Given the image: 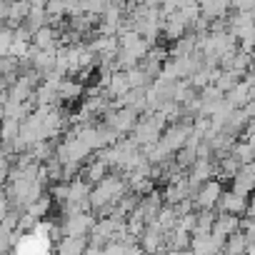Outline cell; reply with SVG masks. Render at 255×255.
I'll list each match as a JSON object with an SVG mask.
<instances>
[{"label": "cell", "mask_w": 255, "mask_h": 255, "mask_svg": "<svg viewBox=\"0 0 255 255\" xmlns=\"http://www.w3.org/2000/svg\"><path fill=\"white\" fill-rule=\"evenodd\" d=\"M130 190L128 188V180L123 175H115V173H108L105 178H100L95 183V188H90V210H98L100 218L103 215H110L115 203Z\"/></svg>", "instance_id": "1"}, {"label": "cell", "mask_w": 255, "mask_h": 255, "mask_svg": "<svg viewBox=\"0 0 255 255\" xmlns=\"http://www.w3.org/2000/svg\"><path fill=\"white\" fill-rule=\"evenodd\" d=\"M165 125H168V120H165V115L160 110H145V115L135 120L133 130H130V138H133V143L138 148L148 145V143H155L160 138Z\"/></svg>", "instance_id": "2"}, {"label": "cell", "mask_w": 255, "mask_h": 255, "mask_svg": "<svg viewBox=\"0 0 255 255\" xmlns=\"http://www.w3.org/2000/svg\"><path fill=\"white\" fill-rule=\"evenodd\" d=\"M103 115H105V125L113 128L118 135L130 133L133 125H135V120H138V113H135L133 108H128V105H123V108H108Z\"/></svg>", "instance_id": "3"}, {"label": "cell", "mask_w": 255, "mask_h": 255, "mask_svg": "<svg viewBox=\"0 0 255 255\" xmlns=\"http://www.w3.org/2000/svg\"><path fill=\"white\" fill-rule=\"evenodd\" d=\"M93 225H95V215H90V210H73V213H63L60 233L63 235H88Z\"/></svg>", "instance_id": "4"}, {"label": "cell", "mask_w": 255, "mask_h": 255, "mask_svg": "<svg viewBox=\"0 0 255 255\" xmlns=\"http://www.w3.org/2000/svg\"><path fill=\"white\" fill-rule=\"evenodd\" d=\"M220 190H223L220 180H213V178L203 180V183L198 185V190L193 193V205H195V210H203V208H213V210H215V200H218Z\"/></svg>", "instance_id": "5"}, {"label": "cell", "mask_w": 255, "mask_h": 255, "mask_svg": "<svg viewBox=\"0 0 255 255\" xmlns=\"http://www.w3.org/2000/svg\"><path fill=\"white\" fill-rule=\"evenodd\" d=\"M248 203H250L248 195H240V193H233V190H220V195L215 200V208H218V213H235V215H240Z\"/></svg>", "instance_id": "6"}, {"label": "cell", "mask_w": 255, "mask_h": 255, "mask_svg": "<svg viewBox=\"0 0 255 255\" xmlns=\"http://www.w3.org/2000/svg\"><path fill=\"white\" fill-rule=\"evenodd\" d=\"M230 183H233V193H240V195H250L253 193V185H255V168H253V163H245V165H240L238 168V173L230 178Z\"/></svg>", "instance_id": "7"}, {"label": "cell", "mask_w": 255, "mask_h": 255, "mask_svg": "<svg viewBox=\"0 0 255 255\" xmlns=\"http://www.w3.org/2000/svg\"><path fill=\"white\" fill-rule=\"evenodd\" d=\"M238 228H240V215H235V213H218L215 220H213L210 233L225 240V238H228L230 233H235Z\"/></svg>", "instance_id": "8"}, {"label": "cell", "mask_w": 255, "mask_h": 255, "mask_svg": "<svg viewBox=\"0 0 255 255\" xmlns=\"http://www.w3.org/2000/svg\"><path fill=\"white\" fill-rule=\"evenodd\" d=\"M88 248V235H60L55 243V250L63 255H80Z\"/></svg>", "instance_id": "9"}, {"label": "cell", "mask_w": 255, "mask_h": 255, "mask_svg": "<svg viewBox=\"0 0 255 255\" xmlns=\"http://www.w3.org/2000/svg\"><path fill=\"white\" fill-rule=\"evenodd\" d=\"M88 48L95 53V58L115 55V53H118V35H103V33H95V38L88 40Z\"/></svg>", "instance_id": "10"}, {"label": "cell", "mask_w": 255, "mask_h": 255, "mask_svg": "<svg viewBox=\"0 0 255 255\" xmlns=\"http://www.w3.org/2000/svg\"><path fill=\"white\" fill-rule=\"evenodd\" d=\"M30 43L38 48V50H50V48H58V30L53 25H43L33 33Z\"/></svg>", "instance_id": "11"}, {"label": "cell", "mask_w": 255, "mask_h": 255, "mask_svg": "<svg viewBox=\"0 0 255 255\" xmlns=\"http://www.w3.org/2000/svg\"><path fill=\"white\" fill-rule=\"evenodd\" d=\"M83 93H85V85H83L80 80H73V78H60V83H58V98H60V100L73 103V100H78Z\"/></svg>", "instance_id": "12"}, {"label": "cell", "mask_w": 255, "mask_h": 255, "mask_svg": "<svg viewBox=\"0 0 255 255\" xmlns=\"http://www.w3.org/2000/svg\"><path fill=\"white\" fill-rule=\"evenodd\" d=\"M28 10H30V0H10V3H8V15H5V25H10V28L20 25L25 20Z\"/></svg>", "instance_id": "13"}, {"label": "cell", "mask_w": 255, "mask_h": 255, "mask_svg": "<svg viewBox=\"0 0 255 255\" xmlns=\"http://www.w3.org/2000/svg\"><path fill=\"white\" fill-rule=\"evenodd\" d=\"M108 93V98H118L128 90V80H125V73L123 70H113L110 78H108V85L103 88Z\"/></svg>", "instance_id": "14"}, {"label": "cell", "mask_w": 255, "mask_h": 255, "mask_svg": "<svg viewBox=\"0 0 255 255\" xmlns=\"http://www.w3.org/2000/svg\"><path fill=\"white\" fill-rule=\"evenodd\" d=\"M175 223H178V213H175V208L168 205V203H163L160 210H158V215H155V225L165 233V230H173Z\"/></svg>", "instance_id": "15"}, {"label": "cell", "mask_w": 255, "mask_h": 255, "mask_svg": "<svg viewBox=\"0 0 255 255\" xmlns=\"http://www.w3.org/2000/svg\"><path fill=\"white\" fill-rule=\"evenodd\" d=\"M240 165H245V163H253V155H255V150H253V143H245V140H235L233 145H230V150H228Z\"/></svg>", "instance_id": "16"}, {"label": "cell", "mask_w": 255, "mask_h": 255, "mask_svg": "<svg viewBox=\"0 0 255 255\" xmlns=\"http://www.w3.org/2000/svg\"><path fill=\"white\" fill-rule=\"evenodd\" d=\"M125 73V80H128V88H145L153 78L140 68V65H133V68H128V70H123Z\"/></svg>", "instance_id": "17"}, {"label": "cell", "mask_w": 255, "mask_h": 255, "mask_svg": "<svg viewBox=\"0 0 255 255\" xmlns=\"http://www.w3.org/2000/svg\"><path fill=\"white\" fill-rule=\"evenodd\" d=\"M23 25L30 30V33H35L38 28H43V25H48V18H45V8H38V5H30V10H28V15H25V20H23Z\"/></svg>", "instance_id": "18"}, {"label": "cell", "mask_w": 255, "mask_h": 255, "mask_svg": "<svg viewBox=\"0 0 255 255\" xmlns=\"http://www.w3.org/2000/svg\"><path fill=\"white\" fill-rule=\"evenodd\" d=\"M50 208H53V198L45 195V193H40L25 210H28L30 215H35V218H48V215H50Z\"/></svg>", "instance_id": "19"}, {"label": "cell", "mask_w": 255, "mask_h": 255, "mask_svg": "<svg viewBox=\"0 0 255 255\" xmlns=\"http://www.w3.org/2000/svg\"><path fill=\"white\" fill-rule=\"evenodd\" d=\"M63 10H65V15H68V18H70V15L83 13V8H80V0H63Z\"/></svg>", "instance_id": "20"}, {"label": "cell", "mask_w": 255, "mask_h": 255, "mask_svg": "<svg viewBox=\"0 0 255 255\" xmlns=\"http://www.w3.org/2000/svg\"><path fill=\"white\" fill-rule=\"evenodd\" d=\"M255 5V0H230V8L235 10H253Z\"/></svg>", "instance_id": "21"}, {"label": "cell", "mask_w": 255, "mask_h": 255, "mask_svg": "<svg viewBox=\"0 0 255 255\" xmlns=\"http://www.w3.org/2000/svg\"><path fill=\"white\" fill-rule=\"evenodd\" d=\"M10 210V203H8V198H5V190L0 188V220H3V215Z\"/></svg>", "instance_id": "22"}, {"label": "cell", "mask_w": 255, "mask_h": 255, "mask_svg": "<svg viewBox=\"0 0 255 255\" xmlns=\"http://www.w3.org/2000/svg\"><path fill=\"white\" fill-rule=\"evenodd\" d=\"M8 3H10V0H0V23H5V15H8Z\"/></svg>", "instance_id": "23"}, {"label": "cell", "mask_w": 255, "mask_h": 255, "mask_svg": "<svg viewBox=\"0 0 255 255\" xmlns=\"http://www.w3.org/2000/svg\"><path fill=\"white\" fill-rule=\"evenodd\" d=\"M135 3H143V5H153V0H135Z\"/></svg>", "instance_id": "24"}]
</instances>
